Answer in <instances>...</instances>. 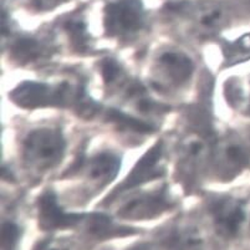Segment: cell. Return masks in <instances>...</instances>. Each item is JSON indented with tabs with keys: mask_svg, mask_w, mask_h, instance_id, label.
I'll list each match as a JSON object with an SVG mask.
<instances>
[{
	"mask_svg": "<svg viewBox=\"0 0 250 250\" xmlns=\"http://www.w3.org/2000/svg\"><path fill=\"white\" fill-rule=\"evenodd\" d=\"M66 142L60 131L54 128H38L26 136L22 145L25 163L35 170H47L61 162Z\"/></svg>",
	"mask_w": 250,
	"mask_h": 250,
	"instance_id": "6da1fadb",
	"label": "cell"
},
{
	"mask_svg": "<svg viewBox=\"0 0 250 250\" xmlns=\"http://www.w3.org/2000/svg\"><path fill=\"white\" fill-rule=\"evenodd\" d=\"M76 92L69 83L50 86L40 83H22L14 91H11L10 99L24 108H38L63 104L72 101Z\"/></svg>",
	"mask_w": 250,
	"mask_h": 250,
	"instance_id": "7a4b0ae2",
	"label": "cell"
},
{
	"mask_svg": "<svg viewBox=\"0 0 250 250\" xmlns=\"http://www.w3.org/2000/svg\"><path fill=\"white\" fill-rule=\"evenodd\" d=\"M212 158L218 178L230 181L250 166V149L240 138L227 136L212 149Z\"/></svg>",
	"mask_w": 250,
	"mask_h": 250,
	"instance_id": "3957f363",
	"label": "cell"
},
{
	"mask_svg": "<svg viewBox=\"0 0 250 250\" xmlns=\"http://www.w3.org/2000/svg\"><path fill=\"white\" fill-rule=\"evenodd\" d=\"M209 213L217 234L226 240L234 239L239 235L247 219L244 203L233 197H218L213 199L209 204Z\"/></svg>",
	"mask_w": 250,
	"mask_h": 250,
	"instance_id": "277c9868",
	"label": "cell"
},
{
	"mask_svg": "<svg viewBox=\"0 0 250 250\" xmlns=\"http://www.w3.org/2000/svg\"><path fill=\"white\" fill-rule=\"evenodd\" d=\"M142 26L143 9L138 0H117L104 9V28L108 35H133Z\"/></svg>",
	"mask_w": 250,
	"mask_h": 250,
	"instance_id": "5b68a950",
	"label": "cell"
},
{
	"mask_svg": "<svg viewBox=\"0 0 250 250\" xmlns=\"http://www.w3.org/2000/svg\"><path fill=\"white\" fill-rule=\"evenodd\" d=\"M210 153L208 142L202 136L192 133L182 140L178 153V174L187 187H192L198 181Z\"/></svg>",
	"mask_w": 250,
	"mask_h": 250,
	"instance_id": "8992f818",
	"label": "cell"
},
{
	"mask_svg": "<svg viewBox=\"0 0 250 250\" xmlns=\"http://www.w3.org/2000/svg\"><path fill=\"white\" fill-rule=\"evenodd\" d=\"M194 70L193 61L184 52L176 49H167L157 55L153 63L156 80L163 86L179 87L190 79Z\"/></svg>",
	"mask_w": 250,
	"mask_h": 250,
	"instance_id": "52a82bcc",
	"label": "cell"
},
{
	"mask_svg": "<svg viewBox=\"0 0 250 250\" xmlns=\"http://www.w3.org/2000/svg\"><path fill=\"white\" fill-rule=\"evenodd\" d=\"M173 206L166 190L142 193L122 204L117 210V217L129 222L151 220L172 209Z\"/></svg>",
	"mask_w": 250,
	"mask_h": 250,
	"instance_id": "ba28073f",
	"label": "cell"
},
{
	"mask_svg": "<svg viewBox=\"0 0 250 250\" xmlns=\"http://www.w3.org/2000/svg\"><path fill=\"white\" fill-rule=\"evenodd\" d=\"M39 226L42 230L55 231L65 229H85L88 214L63 212L59 206L56 195L51 192L44 193L39 198Z\"/></svg>",
	"mask_w": 250,
	"mask_h": 250,
	"instance_id": "9c48e42d",
	"label": "cell"
},
{
	"mask_svg": "<svg viewBox=\"0 0 250 250\" xmlns=\"http://www.w3.org/2000/svg\"><path fill=\"white\" fill-rule=\"evenodd\" d=\"M163 172H165V148L162 142H157L136 163L131 173L122 182L121 186H118L111 199L117 194H121L125 190L133 189L141 184L160 178Z\"/></svg>",
	"mask_w": 250,
	"mask_h": 250,
	"instance_id": "30bf717a",
	"label": "cell"
},
{
	"mask_svg": "<svg viewBox=\"0 0 250 250\" xmlns=\"http://www.w3.org/2000/svg\"><path fill=\"white\" fill-rule=\"evenodd\" d=\"M121 167L120 158L111 152L95 154L83 165L86 178L96 187H104L116 178Z\"/></svg>",
	"mask_w": 250,
	"mask_h": 250,
	"instance_id": "8fae6325",
	"label": "cell"
},
{
	"mask_svg": "<svg viewBox=\"0 0 250 250\" xmlns=\"http://www.w3.org/2000/svg\"><path fill=\"white\" fill-rule=\"evenodd\" d=\"M189 18L198 30L209 34L224 28L228 21L226 11L214 4L199 5L193 10H189Z\"/></svg>",
	"mask_w": 250,
	"mask_h": 250,
	"instance_id": "7c38bea8",
	"label": "cell"
},
{
	"mask_svg": "<svg viewBox=\"0 0 250 250\" xmlns=\"http://www.w3.org/2000/svg\"><path fill=\"white\" fill-rule=\"evenodd\" d=\"M165 250H204L202 234L193 226H184L170 231L162 243Z\"/></svg>",
	"mask_w": 250,
	"mask_h": 250,
	"instance_id": "4fadbf2b",
	"label": "cell"
},
{
	"mask_svg": "<svg viewBox=\"0 0 250 250\" xmlns=\"http://www.w3.org/2000/svg\"><path fill=\"white\" fill-rule=\"evenodd\" d=\"M13 55L20 62H33L46 55V47L34 39H20L13 46Z\"/></svg>",
	"mask_w": 250,
	"mask_h": 250,
	"instance_id": "5bb4252c",
	"label": "cell"
},
{
	"mask_svg": "<svg viewBox=\"0 0 250 250\" xmlns=\"http://www.w3.org/2000/svg\"><path fill=\"white\" fill-rule=\"evenodd\" d=\"M228 62L235 63L250 58V34H245L236 42L227 44L223 49Z\"/></svg>",
	"mask_w": 250,
	"mask_h": 250,
	"instance_id": "9a60e30c",
	"label": "cell"
},
{
	"mask_svg": "<svg viewBox=\"0 0 250 250\" xmlns=\"http://www.w3.org/2000/svg\"><path fill=\"white\" fill-rule=\"evenodd\" d=\"M107 117L111 122L118 125V127H121L124 129H128V131H135V132H151L152 127L149 125H146L145 122H141L140 120L131 116H127L118 111H108Z\"/></svg>",
	"mask_w": 250,
	"mask_h": 250,
	"instance_id": "2e32d148",
	"label": "cell"
},
{
	"mask_svg": "<svg viewBox=\"0 0 250 250\" xmlns=\"http://www.w3.org/2000/svg\"><path fill=\"white\" fill-rule=\"evenodd\" d=\"M21 230L15 222H4L1 228V250H18Z\"/></svg>",
	"mask_w": 250,
	"mask_h": 250,
	"instance_id": "e0dca14e",
	"label": "cell"
},
{
	"mask_svg": "<svg viewBox=\"0 0 250 250\" xmlns=\"http://www.w3.org/2000/svg\"><path fill=\"white\" fill-rule=\"evenodd\" d=\"M66 30L69 31L74 45H76L79 49H85L87 46L88 36L83 22H81L80 20H71L66 24Z\"/></svg>",
	"mask_w": 250,
	"mask_h": 250,
	"instance_id": "ac0fdd59",
	"label": "cell"
},
{
	"mask_svg": "<svg viewBox=\"0 0 250 250\" xmlns=\"http://www.w3.org/2000/svg\"><path fill=\"white\" fill-rule=\"evenodd\" d=\"M102 76L104 79V83L107 85H116V83H122L125 79V75L122 72L121 66L117 62L112 60H106L102 62Z\"/></svg>",
	"mask_w": 250,
	"mask_h": 250,
	"instance_id": "d6986e66",
	"label": "cell"
},
{
	"mask_svg": "<svg viewBox=\"0 0 250 250\" xmlns=\"http://www.w3.org/2000/svg\"><path fill=\"white\" fill-rule=\"evenodd\" d=\"M75 242L66 238H50L38 243L34 250H75Z\"/></svg>",
	"mask_w": 250,
	"mask_h": 250,
	"instance_id": "ffe728a7",
	"label": "cell"
},
{
	"mask_svg": "<svg viewBox=\"0 0 250 250\" xmlns=\"http://www.w3.org/2000/svg\"><path fill=\"white\" fill-rule=\"evenodd\" d=\"M127 250H165L162 245L156 244V243H138L132 245Z\"/></svg>",
	"mask_w": 250,
	"mask_h": 250,
	"instance_id": "44dd1931",
	"label": "cell"
}]
</instances>
